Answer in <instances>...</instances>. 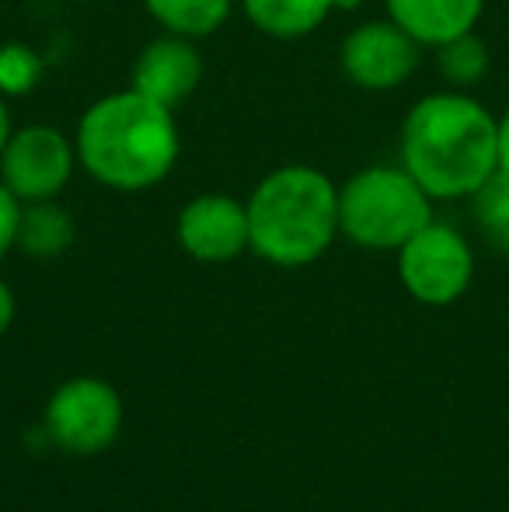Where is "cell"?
<instances>
[{
    "instance_id": "1",
    "label": "cell",
    "mask_w": 509,
    "mask_h": 512,
    "mask_svg": "<svg viewBox=\"0 0 509 512\" xmlns=\"http://www.w3.org/2000/svg\"><path fill=\"white\" fill-rule=\"evenodd\" d=\"M398 164L433 203L471 199L499 175V115L471 91L422 95L401 119Z\"/></svg>"
},
{
    "instance_id": "2",
    "label": "cell",
    "mask_w": 509,
    "mask_h": 512,
    "mask_svg": "<svg viewBox=\"0 0 509 512\" xmlns=\"http://www.w3.org/2000/svg\"><path fill=\"white\" fill-rule=\"evenodd\" d=\"M74 143L84 175L102 189L126 196L168 182L182 157L175 108L150 102L133 88L109 91L84 108Z\"/></svg>"
},
{
    "instance_id": "3",
    "label": "cell",
    "mask_w": 509,
    "mask_h": 512,
    "mask_svg": "<svg viewBox=\"0 0 509 512\" xmlns=\"http://www.w3.org/2000/svg\"><path fill=\"white\" fill-rule=\"evenodd\" d=\"M252 255L276 269H307L339 241V185L314 164H283L245 199Z\"/></svg>"
},
{
    "instance_id": "4",
    "label": "cell",
    "mask_w": 509,
    "mask_h": 512,
    "mask_svg": "<svg viewBox=\"0 0 509 512\" xmlns=\"http://www.w3.org/2000/svg\"><path fill=\"white\" fill-rule=\"evenodd\" d=\"M433 196L401 164H367L339 185V234L363 251H398L433 220Z\"/></svg>"
},
{
    "instance_id": "5",
    "label": "cell",
    "mask_w": 509,
    "mask_h": 512,
    "mask_svg": "<svg viewBox=\"0 0 509 512\" xmlns=\"http://www.w3.org/2000/svg\"><path fill=\"white\" fill-rule=\"evenodd\" d=\"M398 283L415 304L450 307L475 283V248L447 220H429L398 251Z\"/></svg>"
},
{
    "instance_id": "6",
    "label": "cell",
    "mask_w": 509,
    "mask_h": 512,
    "mask_svg": "<svg viewBox=\"0 0 509 512\" xmlns=\"http://www.w3.org/2000/svg\"><path fill=\"white\" fill-rule=\"evenodd\" d=\"M123 398L102 377H70L49 394L42 436L63 453L95 457L109 450L123 432Z\"/></svg>"
},
{
    "instance_id": "7",
    "label": "cell",
    "mask_w": 509,
    "mask_h": 512,
    "mask_svg": "<svg viewBox=\"0 0 509 512\" xmlns=\"http://www.w3.org/2000/svg\"><path fill=\"white\" fill-rule=\"evenodd\" d=\"M77 171L81 161H77L74 136L49 122H28L14 129L0 154V182L21 199V206L60 199Z\"/></svg>"
},
{
    "instance_id": "8",
    "label": "cell",
    "mask_w": 509,
    "mask_h": 512,
    "mask_svg": "<svg viewBox=\"0 0 509 512\" xmlns=\"http://www.w3.org/2000/svg\"><path fill=\"white\" fill-rule=\"evenodd\" d=\"M426 49L391 18H370L349 28L339 46V70L353 88L367 95H387L415 77Z\"/></svg>"
},
{
    "instance_id": "9",
    "label": "cell",
    "mask_w": 509,
    "mask_h": 512,
    "mask_svg": "<svg viewBox=\"0 0 509 512\" xmlns=\"http://www.w3.org/2000/svg\"><path fill=\"white\" fill-rule=\"evenodd\" d=\"M175 241L192 262L227 265L252 251L248 206L231 192H203L175 216Z\"/></svg>"
},
{
    "instance_id": "10",
    "label": "cell",
    "mask_w": 509,
    "mask_h": 512,
    "mask_svg": "<svg viewBox=\"0 0 509 512\" xmlns=\"http://www.w3.org/2000/svg\"><path fill=\"white\" fill-rule=\"evenodd\" d=\"M203 74L206 63L199 53V42L161 32L136 53L133 70H129V88L164 108H178L199 91Z\"/></svg>"
},
{
    "instance_id": "11",
    "label": "cell",
    "mask_w": 509,
    "mask_h": 512,
    "mask_svg": "<svg viewBox=\"0 0 509 512\" xmlns=\"http://www.w3.org/2000/svg\"><path fill=\"white\" fill-rule=\"evenodd\" d=\"M489 0H384V14L422 49H436L457 35L478 32Z\"/></svg>"
},
{
    "instance_id": "12",
    "label": "cell",
    "mask_w": 509,
    "mask_h": 512,
    "mask_svg": "<svg viewBox=\"0 0 509 512\" xmlns=\"http://www.w3.org/2000/svg\"><path fill=\"white\" fill-rule=\"evenodd\" d=\"M238 11L265 39L297 42L332 18L335 0H238Z\"/></svg>"
},
{
    "instance_id": "13",
    "label": "cell",
    "mask_w": 509,
    "mask_h": 512,
    "mask_svg": "<svg viewBox=\"0 0 509 512\" xmlns=\"http://www.w3.org/2000/svg\"><path fill=\"white\" fill-rule=\"evenodd\" d=\"M77 241V220L60 199H42V203L21 206L18 223V251H25L35 262H53L63 258Z\"/></svg>"
},
{
    "instance_id": "14",
    "label": "cell",
    "mask_w": 509,
    "mask_h": 512,
    "mask_svg": "<svg viewBox=\"0 0 509 512\" xmlns=\"http://www.w3.org/2000/svg\"><path fill=\"white\" fill-rule=\"evenodd\" d=\"M161 32L185 35V39H210L231 21L238 0H140Z\"/></svg>"
},
{
    "instance_id": "15",
    "label": "cell",
    "mask_w": 509,
    "mask_h": 512,
    "mask_svg": "<svg viewBox=\"0 0 509 512\" xmlns=\"http://www.w3.org/2000/svg\"><path fill=\"white\" fill-rule=\"evenodd\" d=\"M433 53H436V74L443 77L447 88L457 91H471L475 84H482L492 67V53L478 32L457 35V39L436 46Z\"/></svg>"
},
{
    "instance_id": "16",
    "label": "cell",
    "mask_w": 509,
    "mask_h": 512,
    "mask_svg": "<svg viewBox=\"0 0 509 512\" xmlns=\"http://www.w3.org/2000/svg\"><path fill=\"white\" fill-rule=\"evenodd\" d=\"M468 203H471V220H475L478 234L485 237V244L492 251H499V255H509V178L496 175Z\"/></svg>"
},
{
    "instance_id": "17",
    "label": "cell",
    "mask_w": 509,
    "mask_h": 512,
    "mask_svg": "<svg viewBox=\"0 0 509 512\" xmlns=\"http://www.w3.org/2000/svg\"><path fill=\"white\" fill-rule=\"evenodd\" d=\"M46 77V60L28 42H0V95L7 102L28 98Z\"/></svg>"
},
{
    "instance_id": "18",
    "label": "cell",
    "mask_w": 509,
    "mask_h": 512,
    "mask_svg": "<svg viewBox=\"0 0 509 512\" xmlns=\"http://www.w3.org/2000/svg\"><path fill=\"white\" fill-rule=\"evenodd\" d=\"M18 223H21V199L0 182V262L18 248Z\"/></svg>"
},
{
    "instance_id": "19",
    "label": "cell",
    "mask_w": 509,
    "mask_h": 512,
    "mask_svg": "<svg viewBox=\"0 0 509 512\" xmlns=\"http://www.w3.org/2000/svg\"><path fill=\"white\" fill-rule=\"evenodd\" d=\"M14 317H18V297H14L11 283H7V279H0V338L11 331Z\"/></svg>"
},
{
    "instance_id": "20",
    "label": "cell",
    "mask_w": 509,
    "mask_h": 512,
    "mask_svg": "<svg viewBox=\"0 0 509 512\" xmlns=\"http://www.w3.org/2000/svg\"><path fill=\"white\" fill-rule=\"evenodd\" d=\"M499 175L509 178V108L499 115Z\"/></svg>"
},
{
    "instance_id": "21",
    "label": "cell",
    "mask_w": 509,
    "mask_h": 512,
    "mask_svg": "<svg viewBox=\"0 0 509 512\" xmlns=\"http://www.w3.org/2000/svg\"><path fill=\"white\" fill-rule=\"evenodd\" d=\"M14 133V119H11V102H7L4 95H0V154H4L7 140H11Z\"/></svg>"
},
{
    "instance_id": "22",
    "label": "cell",
    "mask_w": 509,
    "mask_h": 512,
    "mask_svg": "<svg viewBox=\"0 0 509 512\" xmlns=\"http://www.w3.org/2000/svg\"><path fill=\"white\" fill-rule=\"evenodd\" d=\"M363 4H367V0H335V11H342V14H353V11H360Z\"/></svg>"
}]
</instances>
